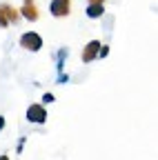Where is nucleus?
<instances>
[{"instance_id":"nucleus-9","label":"nucleus","mask_w":158,"mask_h":160,"mask_svg":"<svg viewBox=\"0 0 158 160\" xmlns=\"http://www.w3.org/2000/svg\"><path fill=\"white\" fill-rule=\"evenodd\" d=\"M43 100H45V102H54L56 98H54V93H45V96H43Z\"/></svg>"},{"instance_id":"nucleus-10","label":"nucleus","mask_w":158,"mask_h":160,"mask_svg":"<svg viewBox=\"0 0 158 160\" xmlns=\"http://www.w3.org/2000/svg\"><path fill=\"white\" fill-rule=\"evenodd\" d=\"M5 27H9V22H7V20H5L3 16H0V29H5Z\"/></svg>"},{"instance_id":"nucleus-8","label":"nucleus","mask_w":158,"mask_h":160,"mask_svg":"<svg viewBox=\"0 0 158 160\" xmlns=\"http://www.w3.org/2000/svg\"><path fill=\"white\" fill-rule=\"evenodd\" d=\"M107 53H109V47H107V45H100V49H98V56H100V58H105Z\"/></svg>"},{"instance_id":"nucleus-13","label":"nucleus","mask_w":158,"mask_h":160,"mask_svg":"<svg viewBox=\"0 0 158 160\" xmlns=\"http://www.w3.org/2000/svg\"><path fill=\"white\" fill-rule=\"evenodd\" d=\"M0 160H9V156H0Z\"/></svg>"},{"instance_id":"nucleus-12","label":"nucleus","mask_w":158,"mask_h":160,"mask_svg":"<svg viewBox=\"0 0 158 160\" xmlns=\"http://www.w3.org/2000/svg\"><path fill=\"white\" fill-rule=\"evenodd\" d=\"M5 129V116H0V131Z\"/></svg>"},{"instance_id":"nucleus-3","label":"nucleus","mask_w":158,"mask_h":160,"mask_svg":"<svg viewBox=\"0 0 158 160\" xmlns=\"http://www.w3.org/2000/svg\"><path fill=\"white\" fill-rule=\"evenodd\" d=\"M49 13L54 18H65L71 13V0H51L49 2Z\"/></svg>"},{"instance_id":"nucleus-1","label":"nucleus","mask_w":158,"mask_h":160,"mask_svg":"<svg viewBox=\"0 0 158 160\" xmlns=\"http://www.w3.org/2000/svg\"><path fill=\"white\" fill-rule=\"evenodd\" d=\"M20 47L27 49V51H40V49H43V38H40V33L25 31V33L20 36Z\"/></svg>"},{"instance_id":"nucleus-5","label":"nucleus","mask_w":158,"mask_h":160,"mask_svg":"<svg viewBox=\"0 0 158 160\" xmlns=\"http://www.w3.org/2000/svg\"><path fill=\"white\" fill-rule=\"evenodd\" d=\"M20 16H25L29 22H36V20L40 18V13H38L36 5H33V0H25V5H23V9H20Z\"/></svg>"},{"instance_id":"nucleus-7","label":"nucleus","mask_w":158,"mask_h":160,"mask_svg":"<svg viewBox=\"0 0 158 160\" xmlns=\"http://www.w3.org/2000/svg\"><path fill=\"white\" fill-rule=\"evenodd\" d=\"M85 13H87V18H100L105 13V5H87Z\"/></svg>"},{"instance_id":"nucleus-4","label":"nucleus","mask_w":158,"mask_h":160,"mask_svg":"<svg viewBox=\"0 0 158 160\" xmlns=\"http://www.w3.org/2000/svg\"><path fill=\"white\" fill-rule=\"evenodd\" d=\"M100 45H103L100 40H89V42L85 45V49H83V62H91V60H96Z\"/></svg>"},{"instance_id":"nucleus-6","label":"nucleus","mask_w":158,"mask_h":160,"mask_svg":"<svg viewBox=\"0 0 158 160\" xmlns=\"http://www.w3.org/2000/svg\"><path fill=\"white\" fill-rule=\"evenodd\" d=\"M0 16H3L7 22L11 25V22H18V18H20V11L13 9V7L7 5V2H3V5H0Z\"/></svg>"},{"instance_id":"nucleus-2","label":"nucleus","mask_w":158,"mask_h":160,"mask_svg":"<svg viewBox=\"0 0 158 160\" xmlns=\"http://www.w3.org/2000/svg\"><path fill=\"white\" fill-rule=\"evenodd\" d=\"M27 120L33 125H45L47 122V109L43 105H29L27 107Z\"/></svg>"},{"instance_id":"nucleus-11","label":"nucleus","mask_w":158,"mask_h":160,"mask_svg":"<svg viewBox=\"0 0 158 160\" xmlns=\"http://www.w3.org/2000/svg\"><path fill=\"white\" fill-rule=\"evenodd\" d=\"M89 5H105V0H89Z\"/></svg>"}]
</instances>
